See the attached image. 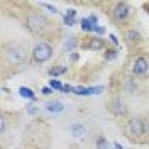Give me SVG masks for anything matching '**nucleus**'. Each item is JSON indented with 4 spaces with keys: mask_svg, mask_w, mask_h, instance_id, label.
I'll use <instances>...</instances> for the list:
<instances>
[{
    "mask_svg": "<svg viewBox=\"0 0 149 149\" xmlns=\"http://www.w3.org/2000/svg\"><path fill=\"white\" fill-rule=\"evenodd\" d=\"M148 129H149V125H148Z\"/></svg>",
    "mask_w": 149,
    "mask_h": 149,
    "instance_id": "obj_29",
    "label": "nucleus"
},
{
    "mask_svg": "<svg viewBox=\"0 0 149 149\" xmlns=\"http://www.w3.org/2000/svg\"><path fill=\"white\" fill-rule=\"evenodd\" d=\"M95 32H97V34H105V29L100 27V26H97V27H95Z\"/></svg>",
    "mask_w": 149,
    "mask_h": 149,
    "instance_id": "obj_24",
    "label": "nucleus"
},
{
    "mask_svg": "<svg viewBox=\"0 0 149 149\" xmlns=\"http://www.w3.org/2000/svg\"><path fill=\"white\" fill-rule=\"evenodd\" d=\"M65 24H66V26H70V27H71V26H74V24H76V19L65 15Z\"/></svg>",
    "mask_w": 149,
    "mask_h": 149,
    "instance_id": "obj_18",
    "label": "nucleus"
},
{
    "mask_svg": "<svg viewBox=\"0 0 149 149\" xmlns=\"http://www.w3.org/2000/svg\"><path fill=\"white\" fill-rule=\"evenodd\" d=\"M90 47H92V49H100V47H103V41L98 39V37H95L92 41V44H90Z\"/></svg>",
    "mask_w": 149,
    "mask_h": 149,
    "instance_id": "obj_16",
    "label": "nucleus"
},
{
    "mask_svg": "<svg viewBox=\"0 0 149 149\" xmlns=\"http://www.w3.org/2000/svg\"><path fill=\"white\" fill-rule=\"evenodd\" d=\"M47 26H49L47 19L41 14H31L27 17V29L34 34H42L47 29Z\"/></svg>",
    "mask_w": 149,
    "mask_h": 149,
    "instance_id": "obj_1",
    "label": "nucleus"
},
{
    "mask_svg": "<svg viewBox=\"0 0 149 149\" xmlns=\"http://www.w3.org/2000/svg\"><path fill=\"white\" fill-rule=\"evenodd\" d=\"M66 71V66H61V68H51L49 70V74L51 76H58V74H63Z\"/></svg>",
    "mask_w": 149,
    "mask_h": 149,
    "instance_id": "obj_14",
    "label": "nucleus"
},
{
    "mask_svg": "<svg viewBox=\"0 0 149 149\" xmlns=\"http://www.w3.org/2000/svg\"><path fill=\"white\" fill-rule=\"evenodd\" d=\"M53 47L49 46L47 42H37L34 49H32V58L36 63H46L53 58Z\"/></svg>",
    "mask_w": 149,
    "mask_h": 149,
    "instance_id": "obj_2",
    "label": "nucleus"
},
{
    "mask_svg": "<svg viewBox=\"0 0 149 149\" xmlns=\"http://www.w3.org/2000/svg\"><path fill=\"white\" fill-rule=\"evenodd\" d=\"M109 37H110V41H112V42H113V44H119V39H117V37H115V36H113V34H110V36H109Z\"/></svg>",
    "mask_w": 149,
    "mask_h": 149,
    "instance_id": "obj_26",
    "label": "nucleus"
},
{
    "mask_svg": "<svg viewBox=\"0 0 149 149\" xmlns=\"http://www.w3.org/2000/svg\"><path fill=\"white\" fill-rule=\"evenodd\" d=\"M113 148H115V149H124L120 144H119V142H115V144H113Z\"/></svg>",
    "mask_w": 149,
    "mask_h": 149,
    "instance_id": "obj_28",
    "label": "nucleus"
},
{
    "mask_svg": "<svg viewBox=\"0 0 149 149\" xmlns=\"http://www.w3.org/2000/svg\"><path fill=\"white\" fill-rule=\"evenodd\" d=\"M127 132H129L130 136H142L144 134V130H146V125H144V122L141 120V119H130L127 122Z\"/></svg>",
    "mask_w": 149,
    "mask_h": 149,
    "instance_id": "obj_5",
    "label": "nucleus"
},
{
    "mask_svg": "<svg viewBox=\"0 0 149 149\" xmlns=\"http://www.w3.org/2000/svg\"><path fill=\"white\" fill-rule=\"evenodd\" d=\"M5 58L9 59L10 63H14V65H22L26 61V53H24V49L20 46L12 44V46L5 47Z\"/></svg>",
    "mask_w": 149,
    "mask_h": 149,
    "instance_id": "obj_3",
    "label": "nucleus"
},
{
    "mask_svg": "<svg viewBox=\"0 0 149 149\" xmlns=\"http://www.w3.org/2000/svg\"><path fill=\"white\" fill-rule=\"evenodd\" d=\"M80 24H81V29H83L85 32H95V27H93V24L90 22L88 17H83L80 20Z\"/></svg>",
    "mask_w": 149,
    "mask_h": 149,
    "instance_id": "obj_11",
    "label": "nucleus"
},
{
    "mask_svg": "<svg viewBox=\"0 0 149 149\" xmlns=\"http://www.w3.org/2000/svg\"><path fill=\"white\" fill-rule=\"evenodd\" d=\"M110 112L115 113V115H124V113L127 112V107H125V103L122 102V100L115 98V100L110 102Z\"/></svg>",
    "mask_w": 149,
    "mask_h": 149,
    "instance_id": "obj_7",
    "label": "nucleus"
},
{
    "mask_svg": "<svg viewBox=\"0 0 149 149\" xmlns=\"http://www.w3.org/2000/svg\"><path fill=\"white\" fill-rule=\"evenodd\" d=\"M49 93H53V88H51V86H46V88H42V95H49Z\"/></svg>",
    "mask_w": 149,
    "mask_h": 149,
    "instance_id": "obj_22",
    "label": "nucleus"
},
{
    "mask_svg": "<svg viewBox=\"0 0 149 149\" xmlns=\"http://www.w3.org/2000/svg\"><path fill=\"white\" fill-rule=\"evenodd\" d=\"M71 134H73V137H76V139L83 137L85 134H86V127H85L83 122H74L73 125H71Z\"/></svg>",
    "mask_w": 149,
    "mask_h": 149,
    "instance_id": "obj_8",
    "label": "nucleus"
},
{
    "mask_svg": "<svg viewBox=\"0 0 149 149\" xmlns=\"http://www.w3.org/2000/svg\"><path fill=\"white\" fill-rule=\"evenodd\" d=\"M66 15H68V17H76V10L74 9H70V10H66Z\"/></svg>",
    "mask_w": 149,
    "mask_h": 149,
    "instance_id": "obj_21",
    "label": "nucleus"
},
{
    "mask_svg": "<svg viewBox=\"0 0 149 149\" xmlns=\"http://www.w3.org/2000/svg\"><path fill=\"white\" fill-rule=\"evenodd\" d=\"M115 56H117V51H115V49H107V53H105V59H107V61L115 59Z\"/></svg>",
    "mask_w": 149,
    "mask_h": 149,
    "instance_id": "obj_17",
    "label": "nucleus"
},
{
    "mask_svg": "<svg viewBox=\"0 0 149 149\" xmlns=\"http://www.w3.org/2000/svg\"><path fill=\"white\" fill-rule=\"evenodd\" d=\"M149 71V61L144 56H137L134 59V65H132V73L136 76H144Z\"/></svg>",
    "mask_w": 149,
    "mask_h": 149,
    "instance_id": "obj_4",
    "label": "nucleus"
},
{
    "mask_svg": "<svg viewBox=\"0 0 149 149\" xmlns=\"http://www.w3.org/2000/svg\"><path fill=\"white\" fill-rule=\"evenodd\" d=\"M46 110L49 113H59V112L65 110V103L59 102V100H53V102H47L46 103Z\"/></svg>",
    "mask_w": 149,
    "mask_h": 149,
    "instance_id": "obj_9",
    "label": "nucleus"
},
{
    "mask_svg": "<svg viewBox=\"0 0 149 149\" xmlns=\"http://www.w3.org/2000/svg\"><path fill=\"white\" fill-rule=\"evenodd\" d=\"M0 130H2V134L5 132V119L2 117V120H0Z\"/></svg>",
    "mask_w": 149,
    "mask_h": 149,
    "instance_id": "obj_23",
    "label": "nucleus"
},
{
    "mask_svg": "<svg viewBox=\"0 0 149 149\" xmlns=\"http://www.w3.org/2000/svg\"><path fill=\"white\" fill-rule=\"evenodd\" d=\"M130 15V7L125 3V2H119V3H115V7H113V17L115 20H125V19Z\"/></svg>",
    "mask_w": 149,
    "mask_h": 149,
    "instance_id": "obj_6",
    "label": "nucleus"
},
{
    "mask_svg": "<svg viewBox=\"0 0 149 149\" xmlns=\"http://www.w3.org/2000/svg\"><path fill=\"white\" fill-rule=\"evenodd\" d=\"M49 86H51L53 90H63V86H65V85H61L59 80H49Z\"/></svg>",
    "mask_w": 149,
    "mask_h": 149,
    "instance_id": "obj_15",
    "label": "nucleus"
},
{
    "mask_svg": "<svg viewBox=\"0 0 149 149\" xmlns=\"http://www.w3.org/2000/svg\"><path fill=\"white\" fill-rule=\"evenodd\" d=\"M27 110H29V113H36V112H37L32 105H27Z\"/></svg>",
    "mask_w": 149,
    "mask_h": 149,
    "instance_id": "obj_27",
    "label": "nucleus"
},
{
    "mask_svg": "<svg viewBox=\"0 0 149 149\" xmlns=\"http://www.w3.org/2000/svg\"><path fill=\"white\" fill-rule=\"evenodd\" d=\"M97 149H110V142L107 141V137L100 136V137L97 139Z\"/></svg>",
    "mask_w": 149,
    "mask_h": 149,
    "instance_id": "obj_13",
    "label": "nucleus"
},
{
    "mask_svg": "<svg viewBox=\"0 0 149 149\" xmlns=\"http://www.w3.org/2000/svg\"><path fill=\"white\" fill-rule=\"evenodd\" d=\"M42 7H46L47 10H51L53 14H54V12H56V9H54V7H53V5H49V3H42Z\"/></svg>",
    "mask_w": 149,
    "mask_h": 149,
    "instance_id": "obj_25",
    "label": "nucleus"
},
{
    "mask_svg": "<svg viewBox=\"0 0 149 149\" xmlns=\"http://www.w3.org/2000/svg\"><path fill=\"white\" fill-rule=\"evenodd\" d=\"M74 47H76V39H74L73 36L68 37V39H66V42H65V51H66V53H71Z\"/></svg>",
    "mask_w": 149,
    "mask_h": 149,
    "instance_id": "obj_12",
    "label": "nucleus"
},
{
    "mask_svg": "<svg viewBox=\"0 0 149 149\" xmlns=\"http://www.w3.org/2000/svg\"><path fill=\"white\" fill-rule=\"evenodd\" d=\"M127 37H129L130 41H134V39H137V37H139V34H137V31L130 29V31H129V34H127Z\"/></svg>",
    "mask_w": 149,
    "mask_h": 149,
    "instance_id": "obj_19",
    "label": "nucleus"
},
{
    "mask_svg": "<svg viewBox=\"0 0 149 149\" xmlns=\"http://www.w3.org/2000/svg\"><path fill=\"white\" fill-rule=\"evenodd\" d=\"M19 95L22 98H27V100H36V93L32 92L31 88H27V86H20L19 88Z\"/></svg>",
    "mask_w": 149,
    "mask_h": 149,
    "instance_id": "obj_10",
    "label": "nucleus"
},
{
    "mask_svg": "<svg viewBox=\"0 0 149 149\" xmlns=\"http://www.w3.org/2000/svg\"><path fill=\"white\" fill-rule=\"evenodd\" d=\"M63 92H66V93H74V86H71V85H65V86H63Z\"/></svg>",
    "mask_w": 149,
    "mask_h": 149,
    "instance_id": "obj_20",
    "label": "nucleus"
}]
</instances>
